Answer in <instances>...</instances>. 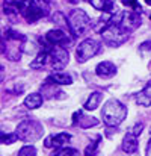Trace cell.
<instances>
[{"label": "cell", "instance_id": "44dd1931", "mask_svg": "<svg viewBox=\"0 0 151 156\" xmlns=\"http://www.w3.org/2000/svg\"><path fill=\"white\" fill-rule=\"evenodd\" d=\"M51 156H79V152L71 147H59V149H54Z\"/></svg>", "mask_w": 151, "mask_h": 156}, {"label": "cell", "instance_id": "6da1fadb", "mask_svg": "<svg viewBox=\"0 0 151 156\" xmlns=\"http://www.w3.org/2000/svg\"><path fill=\"white\" fill-rule=\"evenodd\" d=\"M101 117H103L104 124H107V126H110V127L119 126V124L125 120V117H127V108L121 103L119 100L110 99V100H107V102L104 103V106H103Z\"/></svg>", "mask_w": 151, "mask_h": 156}, {"label": "cell", "instance_id": "603a6c76", "mask_svg": "<svg viewBox=\"0 0 151 156\" xmlns=\"http://www.w3.org/2000/svg\"><path fill=\"white\" fill-rule=\"evenodd\" d=\"M5 37H6L8 40H18V41H26V37H24L23 34H18V32H15V30H12V29H6V30H5Z\"/></svg>", "mask_w": 151, "mask_h": 156}, {"label": "cell", "instance_id": "9a60e30c", "mask_svg": "<svg viewBox=\"0 0 151 156\" xmlns=\"http://www.w3.org/2000/svg\"><path fill=\"white\" fill-rule=\"evenodd\" d=\"M47 80H50L53 83H57V85H71L73 83V77L70 74H67V73H62V71L53 73Z\"/></svg>", "mask_w": 151, "mask_h": 156}, {"label": "cell", "instance_id": "836d02e7", "mask_svg": "<svg viewBox=\"0 0 151 156\" xmlns=\"http://www.w3.org/2000/svg\"><path fill=\"white\" fill-rule=\"evenodd\" d=\"M150 133H151V132H150Z\"/></svg>", "mask_w": 151, "mask_h": 156}, {"label": "cell", "instance_id": "2e32d148", "mask_svg": "<svg viewBox=\"0 0 151 156\" xmlns=\"http://www.w3.org/2000/svg\"><path fill=\"white\" fill-rule=\"evenodd\" d=\"M3 14L14 21L15 17L20 14V8H18L17 0H15V2H8V3H5V5H3ZM14 23H15V21H14Z\"/></svg>", "mask_w": 151, "mask_h": 156}, {"label": "cell", "instance_id": "ba28073f", "mask_svg": "<svg viewBox=\"0 0 151 156\" xmlns=\"http://www.w3.org/2000/svg\"><path fill=\"white\" fill-rule=\"evenodd\" d=\"M121 26H122L127 32H132V30L138 29V27L141 26V14H139V12H135V11H127V12H124L122 20H121Z\"/></svg>", "mask_w": 151, "mask_h": 156}, {"label": "cell", "instance_id": "5b68a950", "mask_svg": "<svg viewBox=\"0 0 151 156\" xmlns=\"http://www.w3.org/2000/svg\"><path fill=\"white\" fill-rule=\"evenodd\" d=\"M98 50H100V43L97 40H92V38L83 40L76 50V59L79 64H83V62L89 61L92 56H95Z\"/></svg>", "mask_w": 151, "mask_h": 156}, {"label": "cell", "instance_id": "8fae6325", "mask_svg": "<svg viewBox=\"0 0 151 156\" xmlns=\"http://www.w3.org/2000/svg\"><path fill=\"white\" fill-rule=\"evenodd\" d=\"M95 73L101 79H109V77H113L116 74V67L110 61H103L95 67Z\"/></svg>", "mask_w": 151, "mask_h": 156}, {"label": "cell", "instance_id": "5bb4252c", "mask_svg": "<svg viewBox=\"0 0 151 156\" xmlns=\"http://www.w3.org/2000/svg\"><path fill=\"white\" fill-rule=\"evenodd\" d=\"M53 23L59 27V29H62V30H65V32H68V34H73V30H71V26H70V18H67L62 12H54V15H53Z\"/></svg>", "mask_w": 151, "mask_h": 156}, {"label": "cell", "instance_id": "f546056e", "mask_svg": "<svg viewBox=\"0 0 151 156\" xmlns=\"http://www.w3.org/2000/svg\"><path fill=\"white\" fill-rule=\"evenodd\" d=\"M147 156H151V138L148 141V146H147Z\"/></svg>", "mask_w": 151, "mask_h": 156}, {"label": "cell", "instance_id": "7c38bea8", "mask_svg": "<svg viewBox=\"0 0 151 156\" xmlns=\"http://www.w3.org/2000/svg\"><path fill=\"white\" fill-rule=\"evenodd\" d=\"M121 147H122V150H124L127 155H135V153L138 152V147H139V144H138V135L129 132V133L124 136Z\"/></svg>", "mask_w": 151, "mask_h": 156}, {"label": "cell", "instance_id": "f1b7e54d", "mask_svg": "<svg viewBox=\"0 0 151 156\" xmlns=\"http://www.w3.org/2000/svg\"><path fill=\"white\" fill-rule=\"evenodd\" d=\"M139 50L141 52H151V41H144L139 46Z\"/></svg>", "mask_w": 151, "mask_h": 156}, {"label": "cell", "instance_id": "1f68e13d", "mask_svg": "<svg viewBox=\"0 0 151 156\" xmlns=\"http://www.w3.org/2000/svg\"><path fill=\"white\" fill-rule=\"evenodd\" d=\"M145 2H147V5H150L151 6V0H145Z\"/></svg>", "mask_w": 151, "mask_h": 156}, {"label": "cell", "instance_id": "d6a6232c", "mask_svg": "<svg viewBox=\"0 0 151 156\" xmlns=\"http://www.w3.org/2000/svg\"><path fill=\"white\" fill-rule=\"evenodd\" d=\"M150 18H151V17H150Z\"/></svg>", "mask_w": 151, "mask_h": 156}, {"label": "cell", "instance_id": "d6986e66", "mask_svg": "<svg viewBox=\"0 0 151 156\" xmlns=\"http://www.w3.org/2000/svg\"><path fill=\"white\" fill-rule=\"evenodd\" d=\"M101 100H103V94H101V93H98V91L92 93V94L89 96V99L86 100V103H85V109H86V111H94V109H97V108L100 106Z\"/></svg>", "mask_w": 151, "mask_h": 156}, {"label": "cell", "instance_id": "4fadbf2b", "mask_svg": "<svg viewBox=\"0 0 151 156\" xmlns=\"http://www.w3.org/2000/svg\"><path fill=\"white\" fill-rule=\"evenodd\" d=\"M136 102L141 106H150L151 105V80L136 94Z\"/></svg>", "mask_w": 151, "mask_h": 156}, {"label": "cell", "instance_id": "e0dca14e", "mask_svg": "<svg viewBox=\"0 0 151 156\" xmlns=\"http://www.w3.org/2000/svg\"><path fill=\"white\" fill-rule=\"evenodd\" d=\"M43 105V96L38 94V93H32L29 94L26 99H24V106L27 109H36Z\"/></svg>", "mask_w": 151, "mask_h": 156}, {"label": "cell", "instance_id": "4316f807", "mask_svg": "<svg viewBox=\"0 0 151 156\" xmlns=\"http://www.w3.org/2000/svg\"><path fill=\"white\" fill-rule=\"evenodd\" d=\"M122 5L132 8V11H135V12H139V14L142 12V8H141V5L138 3V0H122Z\"/></svg>", "mask_w": 151, "mask_h": 156}, {"label": "cell", "instance_id": "ac0fdd59", "mask_svg": "<svg viewBox=\"0 0 151 156\" xmlns=\"http://www.w3.org/2000/svg\"><path fill=\"white\" fill-rule=\"evenodd\" d=\"M92 8L101 12H112L113 11V0H88Z\"/></svg>", "mask_w": 151, "mask_h": 156}, {"label": "cell", "instance_id": "30bf717a", "mask_svg": "<svg viewBox=\"0 0 151 156\" xmlns=\"http://www.w3.org/2000/svg\"><path fill=\"white\" fill-rule=\"evenodd\" d=\"M70 140H71V135L62 132V133H56V135L47 136L46 141H44V146H46L47 149H53V147H54V149H59V147H63Z\"/></svg>", "mask_w": 151, "mask_h": 156}, {"label": "cell", "instance_id": "8992f818", "mask_svg": "<svg viewBox=\"0 0 151 156\" xmlns=\"http://www.w3.org/2000/svg\"><path fill=\"white\" fill-rule=\"evenodd\" d=\"M50 58H51V65L54 70H62L67 67L68 61H70V55L67 47L63 46H53L50 50Z\"/></svg>", "mask_w": 151, "mask_h": 156}, {"label": "cell", "instance_id": "cb8c5ba5", "mask_svg": "<svg viewBox=\"0 0 151 156\" xmlns=\"http://www.w3.org/2000/svg\"><path fill=\"white\" fill-rule=\"evenodd\" d=\"M79 124H80L82 127H89V126L98 124V120H95L94 117H83V115H82V118L79 120Z\"/></svg>", "mask_w": 151, "mask_h": 156}, {"label": "cell", "instance_id": "7a4b0ae2", "mask_svg": "<svg viewBox=\"0 0 151 156\" xmlns=\"http://www.w3.org/2000/svg\"><path fill=\"white\" fill-rule=\"evenodd\" d=\"M43 124L35 121V120H23L15 133L18 135V138L21 141H26V143H32V141H36L43 136Z\"/></svg>", "mask_w": 151, "mask_h": 156}, {"label": "cell", "instance_id": "484cf974", "mask_svg": "<svg viewBox=\"0 0 151 156\" xmlns=\"http://www.w3.org/2000/svg\"><path fill=\"white\" fill-rule=\"evenodd\" d=\"M17 140H20L17 133H6V135L2 133V144H12Z\"/></svg>", "mask_w": 151, "mask_h": 156}, {"label": "cell", "instance_id": "d4e9b609", "mask_svg": "<svg viewBox=\"0 0 151 156\" xmlns=\"http://www.w3.org/2000/svg\"><path fill=\"white\" fill-rule=\"evenodd\" d=\"M18 156H36V149L33 146H24L20 149Z\"/></svg>", "mask_w": 151, "mask_h": 156}, {"label": "cell", "instance_id": "ffe728a7", "mask_svg": "<svg viewBox=\"0 0 151 156\" xmlns=\"http://www.w3.org/2000/svg\"><path fill=\"white\" fill-rule=\"evenodd\" d=\"M49 59H50V52L43 50L41 53H38L36 58L30 62V67H32V68H43V67L49 62Z\"/></svg>", "mask_w": 151, "mask_h": 156}, {"label": "cell", "instance_id": "9c48e42d", "mask_svg": "<svg viewBox=\"0 0 151 156\" xmlns=\"http://www.w3.org/2000/svg\"><path fill=\"white\" fill-rule=\"evenodd\" d=\"M9 41L12 43V46H6L5 43H2V52L8 59L18 61L21 56V47H23V46H20V43H24V41H18V40H9Z\"/></svg>", "mask_w": 151, "mask_h": 156}, {"label": "cell", "instance_id": "52a82bcc", "mask_svg": "<svg viewBox=\"0 0 151 156\" xmlns=\"http://www.w3.org/2000/svg\"><path fill=\"white\" fill-rule=\"evenodd\" d=\"M46 40L50 43L51 46H63V47H68V44H71V38H70V34L62 30V29H51L47 32L46 35Z\"/></svg>", "mask_w": 151, "mask_h": 156}, {"label": "cell", "instance_id": "4dcf8cb0", "mask_svg": "<svg viewBox=\"0 0 151 156\" xmlns=\"http://www.w3.org/2000/svg\"><path fill=\"white\" fill-rule=\"evenodd\" d=\"M67 2H70V3H73V5H76V3H79V0H67Z\"/></svg>", "mask_w": 151, "mask_h": 156}, {"label": "cell", "instance_id": "3957f363", "mask_svg": "<svg viewBox=\"0 0 151 156\" xmlns=\"http://www.w3.org/2000/svg\"><path fill=\"white\" fill-rule=\"evenodd\" d=\"M70 26L74 37H82L88 32L89 27H92V23L89 15L83 9H74L70 14Z\"/></svg>", "mask_w": 151, "mask_h": 156}, {"label": "cell", "instance_id": "7402d4cb", "mask_svg": "<svg viewBox=\"0 0 151 156\" xmlns=\"http://www.w3.org/2000/svg\"><path fill=\"white\" fill-rule=\"evenodd\" d=\"M100 136L95 140V141H92L89 146H86V149H85V153L83 155L85 156H97V153H98V144H100Z\"/></svg>", "mask_w": 151, "mask_h": 156}, {"label": "cell", "instance_id": "83f0119b", "mask_svg": "<svg viewBox=\"0 0 151 156\" xmlns=\"http://www.w3.org/2000/svg\"><path fill=\"white\" fill-rule=\"evenodd\" d=\"M142 129H144V123H142V121H138V123H136V124L129 130V132H132V133H135V135H138V136H139V135H141V132H142Z\"/></svg>", "mask_w": 151, "mask_h": 156}, {"label": "cell", "instance_id": "277c9868", "mask_svg": "<svg viewBox=\"0 0 151 156\" xmlns=\"http://www.w3.org/2000/svg\"><path fill=\"white\" fill-rule=\"evenodd\" d=\"M129 34L130 32H127L121 24H110L106 30L101 32V37L107 44H110L113 47H118V46L124 44L129 40Z\"/></svg>", "mask_w": 151, "mask_h": 156}]
</instances>
